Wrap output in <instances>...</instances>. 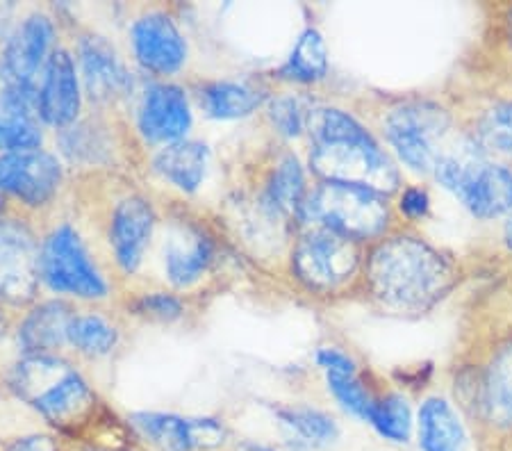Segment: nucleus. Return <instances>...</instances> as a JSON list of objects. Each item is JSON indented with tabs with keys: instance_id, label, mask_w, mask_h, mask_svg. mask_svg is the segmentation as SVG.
Masks as SVG:
<instances>
[{
	"instance_id": "f257e3e1",
	"label": "nucleus",
	"mask_w": 512,
	"mask_h": 451,
	"mask_svg": "<svg viewBox=\"0 0 512 451\" xmlns=\"http://www.w3.org/2000/svg\"><path fill=\"white\" fill-rule=\"evenodd\" d=\"M456 283L458 272L451 258L419 235L387 233L365 251L362 290L392 315H424Z\"/></svg>"
},
{
	"instance_id": "f03ea898",
	"label": "nucleus",
	"mask_w": 512,
	"mask_h": 451,
	"mask_svg": "<svg viewBox=\"0 0 512 451\" xmlns=\"http://www.w3.org/2000/svg\"><path fill=\"white\" fill-rule=\"evenodd\" d=\"M3 388L53 426L69 442L101 436L103 401L66 354L16 356L0 374Z\"/></svg>"
},
{
	"instance_id": "7ed1b4c3",
	"label": "nucleus",
	"mask_w": 512,
	"mask_h": 451,
	"mask_svg": "<svg viewBox=\"0 0 512 451\" xmlns=\"http://www.w3.org/2000/svg\"><path fill=\"white\" fill-rule=\"evenodd\" d=\"M305 135L310 139L308 167L317 180L367 187L385 196L401 190L392 155L351 112L335 105H312Z\"/></svg>"
},
{
	"instance_id": "20e7f679",
	"label": "nucleus",
	"mask_w": 512,
	"mask_h": 451,
	"mask_svg": "<svg viewBox=\"0 0 512 451\" xmlns=\"http://www.w3.org/2000/svg\"><path fill=\"white\" fill-rule=\"evenodd\" d=\"M39 276L41 287L53 297L76 303H103L112 297V281L98 265L92 246L66 219L41 233Z\"/></svg>"
},
{
	"instance_id": "39448f33",
	"label": "nucleus",
	"mask_w": 512,
	"mask_h": 451,
	"mask_svg": "<svg viewBox=\"0 0 512 451\" xmlns=\"http://www.w3.org/2000/svg\"><path fill=\"white\" fill-rule=\"evenodd\" d=\"M392 217V203L381 192L317 180L305 199L299 228L321 226L369 246L390 233Z\"/></svg>"
},
{
	"instance_id": "423d86ee",
	"label": "nucleus",
	"mask_w": 512,
	"mask_h": 451,
	"mask_svg": "<svg viewBox=\"0 0 512 451\" xmlns=\"http://www.w3.org/2000/svg\"><path fill=\"white\" fill-rule=\"evenodd\" d=\"M433 176L478 219H497L512 210V171L487 162L476 139H462L437 164Z\"/></svg>"
},
{
	"instance_id": "0eeeda50",
	"label": "nucleus",
	"mask_w": 512,
	"mask_h": 451,
	"mask_svg": "<svg viewBox=\"0 0 512 451\" xmlns=\"http://www.w3.org/2000/svg\"><path fill=\"white\" fill-rule=\"evenodd\" d=\"M367 246L321 226H303L289 253V269L305 292L333 297L360 281Z\"/></svg>"
},
{
	"instance_id": "6e6552de",
	"label": "nucleus",
	"mask_w": 512,
	"mask_h": 451,
	"mask_svg": "<svg viewBox=\"0 0 512 451\" xmlns=\"http://www.w3.org/2000/svg\"><path fill=\"white\" fill-rule=\"evenodd\" d=\"M385 142L415 174H433L460 142H453V119L431 101H401L383 114Z\"/></svg>"
},
{
	"instance_id": "1a4fd4ad",
	"label": "nucleus",
	"mask_w": 512,
	"mask_h": 451,
	"mask_svg": "<svg viewBox=\"0 0 512 451\" xmlns=\"http://www.w3.org/2000/svg\"><path fill=\"white\" fill-rule=\"evenodd\" d=\"M66 164L55 151H0V199L14 212L35 219L60 201Z\"/></svg>"
},
{
	"instance_id": "9d476101",
	"label": "nucleus",
	"mask_w": 512,
	"mask_h": 451,
	"mask_svg": "<svg viewBox=\"0 0 512 451\" xmlns=\"http://www.w3.org/2000/svg\"><path fill=\"white\" fill-rule=\"evenodd\" d=\"M39 246L35 219L7 210L0 219V303L21 313L39 301Z\"/></svg>"
},
{
	"instance_id": "9b49d317",
	"label": "nucleus",
	"mask_w": 512,
	"mask_h": 451,
	"mask_svg": "<svg viewBox=\"0 0 512 451\" xmlns=\"http://www.w3.org/2000/svg\"><path fill=\"white\" fill-rule=\"evenodd\" d=\"M160 262L164 283L169 290L189 292L212 274L219 262V240L201 219L173 215L164 221L160 244Z\"/></svg>"
},
{
	"instance_id": "f8f14e48",
	"label": "nucleus",
	"mask_w": 512,
	"mask_h": 451,
	"mask_svg": "<svg viewBox=\"0 0 512 451\" xmlns=\"http://www.w3.org/2000/svg\"><path fill=\"white\" fill-rule=\"evenodd\" d=\"M73 55L78 62L85 101L96 112H114L137 94V80L128 62L105 35L85 30L73 39Z\"/></svg>"
},
{
	"instance_id": "ddd939ff",
	"label": "nucleus",
	"mask_w": 512,
	"mask_h": 451,
	"mask_svg": "<svg viewBox=\"0 0 512 451\" xmlns=\"http://www.w3.org/2000/svg\"><path fill=\"white\" fill-rule=\"evenodd\" d=\"M160 226V215L151 196L128 190L110 203L105 221V240L110 260L121 276H135L144 267Z\"/></svg>"
},
{
	"instance_id": "4468645a",
	"label": "nucleus",
	"mask_w": 512,
	"mask_h": 451,
	"mask_svg": "<svg viewBox=\"0 0 512 451\" xmlns=\"http://www.w3.org/2000/svg\"><path fill=\"white\" fill-rule=\"evenodd\" d=\"M130 53L151 80H171L187 67L189 44L176 16L155 7L135 16L128 28Z\"/></svg>"
},
{
	"instance_id": "2eb2a0df",
	"label": "nucleus",
	"mask_w": 512,
	"mask_h": 451,
	"mask_svg": "<svg viewBox=\"0 0 512 451\" xmlns=\"http://www.w3.org/2000/svg\"><path fill=\"white\" fill-rule=\"evenodd\" d=\"M194 126L192 94L173 80L148 78L137 92L135 133L151 149L187 139Z\"/></svg>"
},
{
	"instance_id": "dca6fc26",
	"label": "nucleus",
	"mask_w": 512,
	"mask_h": 451,
	"mask_svg": "<svg viewBox=\"0 0 512 451\" xmlns=\"http://www.w3.org/2000/svg\"><path fill=\"white\" fill-rule=\"evenodd\" d=\"M57 46H60V26L51 14L44 10L23 14L0 41V62L7 78L37 94L41 73Z\"/></svg>"
},
{
	"instance_id": "f3484780",
	"label": "nucleus",
	"mask_w": 512,
	"mask_h": 451,
	"mask_svg": "<svg viewBox=\"0 0 512 451\" xmlns=\"http://www.w3.org/2000/svg\"><path fill=\"white\" fill-rule=\"evenodd\" d=\"M82 110H85V92H82L76 55L69 46L60 44L48 57L37 85L39 119L57 133L82 119Z\"/></svg>"
},
{
	"instance_id": "a211bd4d",
	"label": "nucleus",
	"mask_w": 512,
	"mask_h": 451,
	"mask_svg": "<svg viewBox=\"0 0 512 451\" xmlns=\"http://www.w3.org/2000/svg\"><path fill=\"white\" fill-rule=\"evenodd\" d=\"M57 155L66 169L73 171H110L119 164L121 142L112 121L105 112H96L92 117H82L73 126L55 133Z\"/></svg>"
},
{
	"instance_id": "6ab92c4d",
	"label": "nucleus",
	"mask_w": 512,
	"mask_h": 451,
	"mask_svg": "<svg viewBox=\"0 0 512 451\" xmlns=\"http://www.w3.org/2000/svg\"><path fill=\"white\" fill-rule=\"evenodd\" d=\"M78 303L60 297L39 299L30 308L16 313L12 340L19 356L66 354L69 326L78 313Z\"/></svg>"
},
{
	"instance_id": "aec40b11",
	"label": "nucleus",
	"mask_w": 512,
	"mask_h": 451,
	"mask_svg": "<svg viewBox=\"0 0 512 451\" xmlns=\"http://www.w3.org/2000/svg\"><path fill=\"white\" fill-rule=\"evenodd\" d=\"M46 126L37 112V94L7 78L0 62V151L44 149Z\"/></svg>"
},
{
	"instance_id": "412c9836",
	"label": "nucleus",
	"mask_w": 512,
	"mask_h": 451,
	"mask_svg": "<svg viewBox=\"0 0 512 451\" xmlns=\"http://www.w3.org/2000/svg\"><path fill=\"white\" fill-rule=\"evenodd\" d=\"M210 146L201 139H180L160 149H153L148 158L151 174L171 187L173 192L192 196L201 190L210 169Z\"/></svg>"
},
{
	"instance_id": "4be33fe9",
	"label": "nucleus",
	"mask_w": 512,
	"mask_h": 451,
	"mask_svg": "<svg viewBox=\"0 0 512 451\" xmlns=\"http://www.w3.org/2000/svg\"><path fill=\"white\" fill-rule=\"evenodd\" d=\"M476 417L492 431H512V338L492 351L474 388Z\"/></svg>"
},
{
	"instance_id": "5701e85b",
	"label": "nucleus",
	"mask_w": 512,
	"mask_h": 451,
	"mask_svg": "<svg viewBox=\"0 0 512 451\" xmlns=\"http://www.w3.org/2000/svg\"><path fill=\"white\" fill-rule=\"evenodd\" d=\"M308 192L310 185L301 160L287 151L274 162V167L264 178L258 205L276 219H287L292 224L296 221V226H299Z\"/></svg>"
},
{
	"instance_id": "b1692460",
	"label": "nucleus",
	"mask_w": 512,
	"mask_h": 451,
	"mask_svg": "<svg viewBox=\"0 0 512 451\" xmlns=\"http://www.w3.org/2000/svg\"><path fill=\"white\" fill-rule=\"evenodd\" d=\"M196 108L205 119L237 121L264 108L269 96L246 80H205L192 92Z\"/></svg>"
},
{
	"instance_id": "393cba45",
	"label": "nucleus",
	"mask_w": 512,
	"mask_h": 451,
	"mask_svg": "<svg viewBox=\"0 0 512 451\" xmlns=\"http://www.w3.org/2000/svg\"><path fill=\"white\" fill-rule=\"evenodd\" d=\"M419 451H469V433L458 408L444 397H426L415 415Z\"/></svg>"
},
{
	"instance_id": "a878e982",
	"label": "nucleus",
	"mask_w": 512,
	"mask_h": 451,
	"mask_svg": "<svg viewBox=\"0 0 512 451\" xmlns=\"http://www.w3.org/2000/svg\"><path fill=\"white\" fill-rule=\"evenodd\" d=\"M128 426L135 440L148 451H198L196 417L142 410L128 415Z\"/></svg>"
},
{
	"instance_id": "bb28decb",
	"label": "nucleus",
	"mask_w": 512,
	"mask_h": 451,
	"mask_svg": "<svg viewBox=\"0 0 512 451\" xmlns=\"http://www.w3.org/2000/svg\"><path fill=\"white\" fill-rule=\"evenodd\" d=\"M69 351L82 360L110 358L121 344V326L101 308H78L69 326Z\"/></svg>"
},
{
	"instance_id": "cd10ccee",
	"label": "nucleus",
	"mask_w": 512,
	"mask_h": 451,
	"mask_svg": "<svg viewBox=\"0 0 512 451\" xmlns=\"http://www.w3.org/2000/svg\"><path fill=\"white\" fill-rule=\"evenodd\" d=\"M328 76V51L326 41L317 28L301 32L294 51L287 62L278 69V78L294 85H315Z\"/></svg>"
},
{
	"instance_id": "c85d7f7f",
	"label": "nucleus",
	"mask_w": 512,
	"mask_h": 451,
	"mask_svg": "<svg viewBox=\"0 0 512 451\" xmlns=\"http://www.w3.org/2000/svg\"><path fill=\"white\" fill-rule=\"evenodd\" d=\"M276 415L280 420V426H283L294 440H299L303 447H330L335 445L337 438H340V426H337V422L317 408L289 406L278 408Z\"/></svg>"
},
{
	"instance_id": "c756f323",
	"label": "nucleus",
	"mask_w": 512,
	"mask_h": 451,
	"mask_svg": "<svg viewBox=\"0 0 512 451\" xmlns=\"http://www.w3.org/2000/svg\"><path fill=\"white\" fill-rule=\"evenodd\" d=\"M367 424L383 440L394 442V445H408L415 436V413H412L408 397H403L401 392L378 395Z\"/></svg>"
},
{
	"instance_id": "7c9ffc66",
	"label": "nucleus",
	"mask_w": 512,
	"mask_h": 451,
	"mask_svg": "<svg viewBox=\"0 0 512 451\" xmlns=\"http://www.w3.org/2000/svg\"><path fill=\"white\" fill-rule=\"evenodd\" d=\"M324 374L330 395L335 397L337 404H340L349 415L358 417L360 422H369L371 408H374L378 395L362 381L358 367L328 369Z\"/></svg>"
},
{
	"instance_id": "2f4dec72",
	"label": "nucleus",
	"mask_w": 512,
	"mask_h": 451,
	"mask_svg": "<svg viewBox=\"0 0 512 451\" xmlns=\"http://www.w3.org/2000/svg\"><path fill=\"white\" fill-rule=\"evenodd\" d=\"M128 315L144 319L153 324H176L187 313V303L180 292L167 290V287H155V290L132 292L126 299Z\"/></svg>"
},
{
	"instance_id": "473e14b6",
	"label": "nucleus",
	"mask_w": 512,
	"mask_h": 451,
	"mask_svg": "<svg viewBox=\"0 0 512 451\" xmlns=\"http://www.w3.org/2000/svg\"><path fill=\"white\" fill-rule=\"evenodd\" d=\"M476 144L487 153H499L512 158V101L499 103L481 114L476 121Z\"/></svg>"
},
{
	"instance_id": "72a5a7b5",
	"label": "nucleus",
	"mask_w": 512,
	"mask_h": 451,
	"mask_svg": "<svg viewBox=\"0 0 512 451\" xmlns=\"http://www.w3.org/2000/svg\"><path fill=\"white\" fill-rule=\"evenodd\" d=\"M264 112H267L269 126L274 128L280 137L296 139L305 135V121H308L310 108H305L299 96H269L267 105H264Z\"/></svg>"
},
{
	"instance_id": "f704fd0d",
	"label": "nucleus",
	"mask_w": 512,
	"mask_h": 451,
	"mask_svg": "<svg viewBox=\"0 0 512 451\" xmlns=\"http://www.w3.org/2000/svg\"><path fill=\"white\" fill-rule=\"evenodd\" d=\"M0 451H66V445L55 433H23L0 440Z\"/></svg>"
},
{
	"instance_id": "c9c22d12",
	"label": "nucleus",
	"mask_w": 512,
	"mask_h": 451,
	"mask_svg": "<svg viewBox=\"0 0 512 451\" xmlns=\"http://www.w3.org/2000/svg\"><path fill=\"white\" fill-rule=\"evenodd\" d=\"M396 208H399L401 215L410 221L424 219L428 215V210H431V196H428L424 187H403L399 192V203H396Z\"/></svg>"
},
{
	"instance_id": "e433bc0d",
	"label": "nucleus",
	"mask_w": 512,
	"mask_h": 451,
	"mask_svg": "<svg viewBox=\"0 0 512 451\" xmlns=\"http://www.w3.org/2000/svg\"><path fill=\"white\" fill-rule=\"evenodd\" d=\"M14 319H16V313H12L10 308H7V306H3V303H0V351H3L5 344L12 340V333H14Z\"/></svg>"
},
{
	"instance_id": "4c0bfd02",
	"label": "nucleus",
	"mask_w": 512,
	"mask_h": 451,
	"mask_svg": "<svg viewBox=\"0 0 512 451\" xmlns=\"http://www.w3.org/2000/svg\"><path fill=\"white\" fill-rule=\"evenodd\" d=\"M503 240H506V246H508V249H512V210L508 212L506 226H503Z\"/></svg>"
},
{
	"instance_id": "58836bf2",
	"label": "nucleus",
	"mask_w": 512,
	"mask_h": 451,
	"mask_svg": "<svg viewBox=\"0 0 512 451\" xmlns=\"http://www.w3.org/2000/svg\"><path fill=\"white\" fill-rule=\"evenodd\" d=\"M7 210H10V208H7V205H5V201L3 199H0V219H3L5 217V212Z\"/></svg>"
},
{
	"instance_id": "ea45409f",
	"label": "nucleus",
	"mask_w": 512,
	"mask_h": 451,
	"mask_svg": "<svg viewBox=\"0 0 512 451\" xmlns=\"http://www.w3.org/2000/svg\"><path fill=\"white\" fill-rule=\"evenodd\" d=\"M510 37H512V12H510Z\"/></svg>"
}]
</instances>
